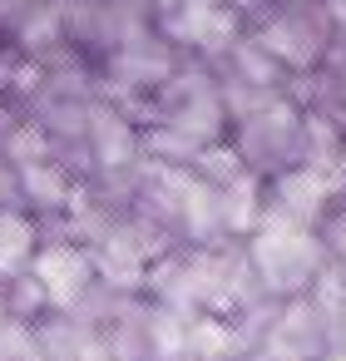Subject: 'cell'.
Instances as JSON below:
<instances>
[{
    "label": "cell",
    "instance_id": "1",
    "mask_svg": "<svg viewBox=\"0 0 346 361\" xmlns=\"http://www.w3.org/2000/svg\"><path fill=\"white\" fill-rule=\"evenodd\" d=\"M35 277H40V287L50 297H75L89 282V262L75 247H45L40 262H35Z\"/></svg>",
    "mask_w": 346,
    "mask_h": 361
},
{
    "label": "cell",
    "instance_id": "2",
    "mask_svg": "<svg viewBox=\"0 0 346 361\" xmlns=\"http://www.w3.org/2000/svg\"><path fill=\"white\" fill-rule=\"evenodd\" d=\"M326 178L316 173V169H302V173H292V178H282V188H277V208L282 213H292L297 223L302 218H311L321 203H326Z\"/></svg>",
    "mask_w": 346,
    "mask_h": 361
},
{
    "label": "cell",
    "instance_id": "3",
    "mask_svg": "<svg viewBox=\"0 0 346 361\" xmlns=\"http://www.w3.org/2000/svg\"><path fill=\"white\" fill-rule=\"evenodd\" d=\"M30 238L35 228L20 218V213H0V272H16L30 252Z\"/></svg>",
    "mask_w": 346,
    "mask_h": 361
},
{
    "label": "cell",
    "instance_id": "4",
    "mask_svg": "<svg viewBox=\"0 0 346 361\" xmlns=\"http://www.w3.org/2000/svg\"><path fill=\"white\" fill-rule=\"evenodd\" d=\"M20 188H25V198H35V203H45V208L65 203V173H55V169H45V164H30V169L20 173Z\"/></svg>",
    "mask_w": 346,
    "mask_h": 361
}]
</instances>
